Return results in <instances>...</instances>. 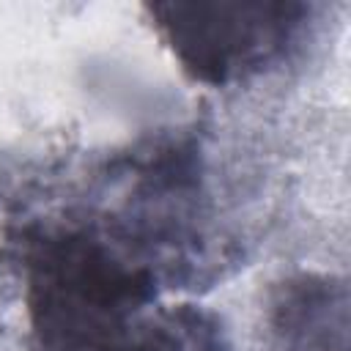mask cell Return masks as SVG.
<instances>
[{
    "label": "cell",
    "mask_w": 351,
    "mask_h": 351,
    "mask_svg": "<svg viewBox=\"0 0 351 351\" xmlns=\"http://www.w3.org/2000/svg\"><path fill=\"white\" fill-rule=\"evenodd\" d=\"M112 351H230L214 318L197 307L148 304Z\"/></svg>",
    "instance_id": "cell-2"
},
{
    "label": "cell",
    "mask_w": 351,
    "mask_h": 351,
    "mask_svg": "<svg viewBox=\"0 0 351 351\" xmlns=\"http://www.w3.org/2000/svg\"><path fill=\"white\" fill-rule=\"evenodd\" d=\"M343 304H346L343 293L335 296L332 288H326V285L304 282L282 304V329H285V335L296 337L293 346L299 351H313V348L346 351V346L332 343V329L346 332V324L335 326V321H332V310H337Z\"/></svg>",
    "instance_id": "cell-3"
},
{
    "label": "cell",
    "mask_w": 351,
    "mask_h": 351,
    "mask_svg": "<svg viewBox=\"0 0 351 351\" xmlns=\"http://www.w3.org/2000/svg\"><path fill=\"white\" fill-rule=\"evenodd\" d=\"M299 3H156L151 14L181 66L225 85L271 60L299 25Z\"/></svg>",
    "instance_id": "cell-1"
}]
</instances>
